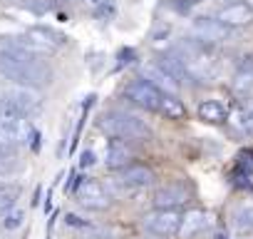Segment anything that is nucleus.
I'll return each mask as SVG.
<instances>
[{
    "label": "nucleus",
    "instance_id": "nucleus-1",
    "mask_svg": "<svg viewBox=\"0 0 253 239\" xmlns=\"http://www.w3.org/2000/svg\"><path fill=\"white\" fill-rule=\"evenodd\" d=\"M0 75L10 82L28 87H47L52 82V67L40 58L25 50L13 35L0 38Z\"/></svg>",
    "mask_w": 253,
    "mask_h": 239
},
{
    "label": "nucleus",
    "instance_id": "nucleus-2",
    "mask_svg": "<svg viewBox=\"0 0 253 239\" xmlns=\"http://www.w3.org/2000/svg\"><path fill=\"white\" fill-rule=\"evenodd\" d=\"M97 127L112 137V140H122V142H139V140H149L152 137V127L139 120L137 115H129L124 110H109L102 112L97 120Z\"/></svg>",
    "mask_w": 253,
    "mask_h": 239
},
{
    "label": "nucleus",
    "instance_id": "nucleus-3",
    "mask_svg": "<svg viewBox=\"0 0 253 239\" xmlns=\"http://www.w3.org/2000/svg\"><path fill=\"white\" fill-rule=\"evenodd\" d=\"M179 222H181V212L179 209H159L154 207L152 212H147L142 217V227L147 234L159 237V239H171L179 232Z\"/></svg>",
    "mask_w": 253,
    "mask_h": 239
},
{
    "label": "nucleus",
    "instance_id": "nucleus-4",
    "mask_svg": "<svg viewBox=\"0 0 253 239\" xmlns=\"http://www.w3.org/2000/svg\"><path fill=\"white\" fill-rule=\"evenodd\" d=\"M35 127L30 125V120L18 115V117H0V147H20L33 142Z\"/></svg>",
    "mask_w": 253,
    "mask_h": 239
},
{
    "label": "nucleus",
    "instance_id": "nucleus-5",
    "mask_svg": "<svg viewBox=\"0 0 253 239\" xmlns=\"http://www.w3.org/2000/svg\"><path fill=\"white\" fill-rule=\"evenodd\" d=\"M0 100H5L8 105H13V107H15L18 112H23L25 117H30L33 112H38V110L42 107V95H40V90L28 87V85H18V82L5 85Z\"/></svg>",
    "mask_w": 253,
    "mask_h": 239
},
{
    "label": "nucleus",
    "instance_id": "nucleus-6",
    "mask_svg": "<svg viewBox=\"0 0 253 239\" xmlns=\"http://www.w3.org/2000/svg\"><path fill=\"white\" fill-rule=\"evenodd\" d=\"M80 207L89 209V212H107L112 207V194L107 192V187L97 179H82L77 184V192H75Z\"/></svg>",
    "mask_w": 253,
    "mask_h": 239
},
{
    "label": "nucleus",
    "instance_id": "nucleus-7",
    "mask_svg": "<svg viewBox=\"0 0 253 239\" xmlns=\"http://www.w3.org/2000/svg\"><path fill=\"white\" fill-rule=\"evenodd\" d=\"M122 95L129 100L132 105H137V107H142L147 112H159V102H162L164 92H159L154 85H149L147 80L139 77V80H132L129 85H126Z\"/></svg>",
    "mask_w": 253,
    "mask_h": 239
},
{
    "label": "nucleus",
    "instance_id": "nucleus-8",
    "mask_svg": "<svg viewBox=\"0 0 253 239\" xmlns=\"http://www.w3.org/2000/svg\"><path fill=\"white\" fill-rule=\"evenodd\" d=\"M191 38L204 43V45H216V43H226L231 38V28H226L221 20L201 15L191 23Z\"/></svg>",
    "mask_w": 253,
    "mask_h": 239
},
{
    "label": "nucleus",
    "instance_id": "nucleus-9",
    "mask_svg": "<svg viewBox=\"0 0 253 239\" xmlns=\"http://www.w3.org/2000/svg\"><path fill=\"white\" fill-rule=\"evenodd\" d=\"M157 182V175L152 167L147 165H126L122 170H117V184L124 189H147Z\"/></svg>",
    "mask_w": 253,
    "mask_h": 239
},
{
    "label": "nucleus",
    "instance_id": "nucleus-10",
    "mask_svg": "<svg viewBox=\"0 0 253 239\" xmlns=\"http://www.w3.org/2000/svg\"><path fill=\"white\" fill-rule=\"evenodd\" d=\"M139 75H142V80H147L149 85H154L159 92H164V95H179V82L159 65V62H142L139 65Z\"/></svg>",
    "mask_w": 253,
    "mask_h": 239
},
{
    "label": "nucleus",
    "instance_id": "nucleus-11",
    "mask_svg": "<svg viewBox=\"0 0 253 239\" xmlns=\"http://www.w3.org/2000/svg\"><path fill=\"white\" fill-rule=\"evenodd\" d=\"M216 20H221L226 28H246V25H251L253 23V8L246 3V0H238V3H228V5H223L216 15H213Z\"/></svg>",
    "mask_w": 253,
    "mask_h": 239
},
{
    "label": "nucleus",
    "instance_id": "nucleus-12",
    "mask_svg": "<svg viewBox=\"0 0 253 239\" xmlns=\"http://www.w3.org/2000/svg\"><path fill=\"white\" fill-rule=\"evenodd\" d=\"M134 160V150L129 147V142H122V140H109L107 150H104V167L117 172L126 165H132Z\"/></svg>",
    "mask_w": 253,
    "mask_h": 239
},
{
    "label": "nucleus",
    "instance_id": "nucleus-13",
    "mask_svg": "<svg viewBox=\"0 0 253 239\" xmlns=\"http://www.w3.org/2000/svg\"><path fill=\"white\" fill-rule=\"evenodd\" d=\"M186 199H189V189L184 184H167L154 192L152 202L159 209H179L181 204H186Z\"/></svg>",
    "mask_w": 253,
    "mask_h": 239
},
{
    "label": "nucleus",
    "instance_id": "nucleus-14",
    "mask_svg": "<svg viewBox=\"0 0 253 239\" xmlns=\"http://www.w3.org/2000/svg\"><path fill=\"white\" fill-rule=\"evenodd\" d=\"M206 224H209V214L204 209H186V212H181V222H179L176 237L179 239H194V237H199L206 229Z\"/></svg>",
    "mask_w": 253,
    "mask_h": 239
},
{
    "label": "nucleus",
    "instance_id": "nucleus-15",
    "mask_svg": "<svg viewBox=\"0 0 253 239\" xmlns=\"http://www.w3.org/2000/svg\"><path fill=\"white\" fill-rule=\"evenodd\" d=\"M231 87H233V92H238V95H246V92L253 90V55H246V58L241 60V65H238L236 72H233Z\"/></svg>",
    "mask_w": 253,
    "mask_h": 239
},
{
    "label": "nucleus",
    "instance_id": "nucleus-16",
    "mask_svg": "<svg viewBox=\"0 0 253 239\" xmlns=\"http://www.w3.org/2000/svg\"><path fill=\"white\" fill-rule=\"evenodd\" d=\"M196 112H199V120H201V122H206V125H223L226 120H228V110L218 100H204Z\"/></svg>",
    "mask_w": 253,
    "mask_h": 239
},
{
    "label": "nucleus",
    "instance_id": "nucleus-17",
    "mask_svg": "<svg viewBox=\"0 0 253 239\" xmlns=\"http://www.w3.org/2000/svg\"><path fill=\"white\" fill-rule=\"evenodd\" d=\"M159 112H162V115H167V120H184L186 107H184V102H181L176 95H162Z\"/></svg>",
    "mask_w": 253,
    "mask_h": 239
},
{
    "label": "nucleus",
    "instance_id": "nucleus-18",
    "mask_svg": "<svg viewBox=\"0 0 253 239\" xmlns=\"http://www.w3.org/2000/svg\"><path fill=\"white\" fill-rule=\"evenodd\" d=\"M233 219L238 229H246V232L253 229V202H241L233 209Z\"/></svg>",
    "mask_w": 253,
    "mask_h": 239
},
{
    "label": "nucleus",
    "instance_id": "nucleus-19",
    "mask_svg": "<svg viewBox=\"0 0 253 239\" xmlns=\"http://www.w3.org/2000/svg\"><path fill=\"white\" fill-rule=\"evenodd\" d=\"M18 194H20V189H15V187H0V217L15 207Z\"/></svg>",
    "mask_w": 253,
    "mask_h": 239
},
{
    "label": "nucleus",
    "instance_id": "nucleus-20",
    "mask_svg": "<svg viewBox=\"0 0 253 239\" xmlns=\"http://www.w3.org/2000/svg\"><path fill=\"white\" fill-rule=\"evenodd\" d=\"M15 3H18L20 8L35 13V15H45V13L52 10V0H15Z\"/></svg>",
    "mask_w": 253,
    "mask_h": 239
},
{
    "label": "nucleus",
    "instance_id": "nucleus-21",
    "mask_svg": "<svg viewBox=\"0 0 253 239\" xmlns=\"http://www.w3.org/2000/svg\"><path fill=\"white\" fill-rule=\"evenodd\" d=\"M23 219H25V212L13 207V209H8L3 214V224H0V227H3V229H18L23 224Z\"/></svg>",
    "mask_w": 253,
    "mask_h": 239
},
{
    "label": "nucleus",
    "instance_id": "nucleus-22",
    "mask_svg": "<svg viewBox=\"0 0 253 239\" xmlns=\"http://www.w3.org/2000/svg\"><path fill=\"white\" fill-rule=\"evenodd\" d=\"M94 165V152L92 150H84L82 152V160H80V167H92Z\"/></svg>",
    "mask_w": 253,
    "mask_h": 239
},
{
    "label": "nucleus",
    "instance_id": "nucleus-23",
    "mask_svg": "<svg viewBox=\"0 0 253 239\" xmlns=\"http://www.w3.org/2000/svg\"><path fill=\"white\" fill-rule=\"evenodd\" d=\"M10 160H13V150H8V147H0V167H5Z\"/></svg>",
    "mask_w": 253,
    "mask_h": 239
},
{
    "label": "nucleus",
    "instance_id": "nucleus-24",
    "mask_svg": "<svg viewBox=\"0 0 253 239\" xmlns=\"http://www.w3.org/2000/svg\"><path fill=\"white\" fill-rule=\"evenodd\" d=\"M246 3H248V5H251V8H253V0H246Z\"/></svg>",
    "mask_w": 253,
    "mask_h": 239
}]
</instances>
